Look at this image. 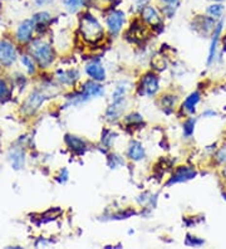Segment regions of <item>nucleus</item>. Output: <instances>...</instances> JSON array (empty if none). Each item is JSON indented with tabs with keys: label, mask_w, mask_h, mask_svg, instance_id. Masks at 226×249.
<instances>
[{
	"label": "nucleus",
	"mask_w": 226,
	"mask_h": 249,
	"mask_svg": "<svg viewBox=\"0 0 226 249\" xmlns=\"http://www.w3.org/2000/svg\"><path fill=\"white\" fill-rule=\"evenodd\" d=\"M79 32L82 38L89 43H98L104 36V29L92 14L86 13L79 19Z\"/></svg>",
	"instance_id": "f257e3e1"
},
{
	"label": "nucleus",
	"mask_w": 226,
	"mask_h": 249,
	"mask_svg": "<svg viewBox=\"0 0 226 249\" xmlns=\"http://www.w3.org/2000/svg\"><path fill=\"white\" fill-rule=\"evenodd\" d=\"M30 55L34 58L35 63L40 68L51 67L54 62V49L47 42L43 40H34L30 44Z\"/></svg>",
	"instance_id": "f03ea898"
},
{
	"label": "nucleus",
	"mask_w": 226,
	"mask_h": 249,
	"mask_svg": "<svg viewBox=\"0 0 226 249\" xmlns=\"http://www.w3.org/2000/svg\"><path fill=\"white\" fill-rule=\"evenodd\" d=\"M104 94V89L100 82L96 81H88L83 86V89L79 93L73 94V97H70L68 106H78V105L86 104L92 98H98Z\"/></svg>",
	"instance_id": "7ed1b4c3"
},
{
	"label": "nucleus",
	"mask_w": 226,
	"mask_h": 249,
	"mask_svg": "<svg viewBox=\"0 0 226 249\" xmlns=\"http://www.w3.org/2000/svg\"><path fill=\"white\" fill-rule=\"evenodd\" d=\"M18 59V51L9 39H0V66L10 68Z\"/></svg>",
	"instance_id": "20e7f679"
},
{
	"label": "nucleus",
	"mask_w": 226,
	"mask_h": 249,
	"mask_svg": "<svg viewBox=\"0 0 226 249\" xmlns=\"http://www.w3.org/2000/svg\"><path fill=\"white\" fill-rule=\"evenodd\" d=\"M45 93L40 89H34L33 92H30V94L27 97V100L21 105V112L25 116H33L34 113L40 108L43 104H44Z\"/></svg>",
	"instance_id": "39448f33"
},
{
	"label": "nucleus",
	"mask_w": 226,
	"mask_h": 249,
	"mask_svg": "<svg viewBox=\"0 0 226 249\" xmlns=\"http://www.w3.org/2000/svg\"><path fill=\"white\" fill-rule=\"evenodd\" d=\"M217 21L216 19L211 18L209 16H197L193 18L192 23H191V27H192L193 31L197 34H200L201 36H211V34L214 33V29L216 27Z\"/></svg>",
	"instance_id": "423d86ee"
},
{
	"label": "nucleus",
	"mask_w": 226,
	"mask_h": 249,
	"mask_svg": "<svg viewBox=\"0 0 226 249\" xmlns=\"http://www.w3.org/2000/svg\"><path fill=\"white\" fill-rule=\"evenodd\" d=\"M35 23L33 19H25L18 25L15 32V39L20 44H28L33 40V34L35 31Z\"/></svg>",
	"instance_id": "0eeeda50"
},
{
	"label": "nucleus",
	"mask_w": 226,
	"mask_h": 249,
	"mask_svg": "<svg viewBox=\"0 0 226 249\" xmlns=\"http://www.w3.org/2000/svg\"><path fill=\"white\" fill-rule=\"evenodd\" d=\"M160 89V83H158V78L155 73H146L145 76L142 77L141 83H139V93L142 96H148L152 97L157 93V91Z\"/></svg>",
	"instance_id": "6e6552de"
},
{
	"label": "nucleus",
	"mask_w": 226,
	"mask_h": 249,
	"mask_svg": "<svg viewBox=\"0 0 226 249\" xmlns=\"http://www.w3.org/2000/svg\"><path fill=\"white\" fill-rule=\"evenodd\" d=\"M197 175V171L193 169L192 166H178L174 174H172V177L170 178V180L167 181L166 185H174V184H178V182H186L189 180L195 179V177Z\"/></svg>",
	"instance_id": "1a4fd4ad"
},
{
	"label": "nucleus",
	"mask_w": 226,
	"mask_h": 249,
	"mask_svg": "<svg viewBox=\"0 0 226 249\" xmlns=\"http://www.w3.org/2000/svg\"><path fill=\"white\" fill-rule=\"evenodd\" d=\"M105 24L112 36H117L122 31V27L124 24V13L121 10L112 12L105 19Z\"/></svg>",
	"instance_id": "9d476101"
},
{
	"label": "nucleus",
	"mask_w": 226,
	"mask_h": 249,
	"mask_svg": "<svg viewBox=\"0 0 226 249\" xmlns=\"http://www.w3.org/2000/svg\"><path fill=\"white\" fill-rule=\"evenodd\" d=\"M8 160L14 170H21L25 165V151L20 146H15L8 151Z\"/></svg>",
	"instance_id": "9b49d317"
},
{
	"label": "nucleus",
	"mask_w": 226,
	"mask_h": 249,
	"mask_svg": "<svg viewBox=\"0 0 226 249\" xmlns=\"http://www.w3.org/2000/svg\"><path fill=\"white\" fill-rule=\"evenodd\" d=\"M141 16L142 19L147 23V24L152 25V27H162L163 24V20L161 18V14L158 13V10L154 6H150V5H146L142 8V12H141Z\"/></svg>",
	"instance_id": "f8f14e48"
},
{
	"label": "nucleus",
	"mask_w": 226,
	"mask_h": 249,
	"mask_svg": "<svg viewBox=\"0 0 226 249\" xmlns=\"http://www.w3.org/2000/svg\"><path fill=\"white\" fill-rule=\"evenodd\" d=\"M86 73L92 81L103 82L105 79V70L100 61H92L86 66Z\"/></svg>",
	"instance_id": "ddd939ff"
},
{
	"label": "nucleus",
	"mask_w": 226,
	"mask_h": 249,
	"mask_svg": "<svg viewBox=\"0 0 226 249\" xmlns=\"http://www.w3.org/2000/svg\"><path fill=\"white\" fill-rule=\"evenodd\" d=\"M66 145L68 146V149L73 151L77 155H83L87 150V143L85 140H82L81 137L74 136V135H66Z\"/></svg>",
	"instance_id": "4468645a"
},
{
	"label": "nucleus",
	"mask_w": 226,
	"mask_h": 249,
	"mask_svg": "<svg viewBox=\"0 0 226 249\" xmlns=\"http://www.w3.org/2000/svg\"><path fill=\"white\" fill-rule=\"evenodd\" d=\"M223 25L224 21L219 20L217 21L216 27L214 29V33L211 34L212 36V40H211V46H210V51H209V58H208V66H210L212 62L215 61V58H216V49H217V43L220 40V36H221V31H223Z\"/></svg>",
	"instance_id": "2eb2a0df"
},
{
	"label": "nucleus",
	"mask_w": 226,
	"mask_h": 249,
	"mask_svg": "<svg viewBox=\"0 0 226 249\" xmlns=\"http://www.w3.org/2000/svg\"><path fill=\"white\" fill-rule=\"evenodd\" d=\"M146 156L145 147L139 141H131L127 149V158L132 161H141Z\"/></svg>",
	"instance_id": "dca6fc26"
},
{
	"label": "nucleus",
	"mask_w": 226,
	"mask_h": 249,
	"mask_svg": "<svg viewBox=\"0 0 226 249\" xmlns=\"http://www.w3.org/2000/svg\"><path fill=\"white\" fill-rule=\"evenodd\" d=\"M201 100V93L199 91L191 92L186 98H185L184 104H182V109L189 115H193L196 112V106L199 105Z\"/></svg>",
	"instance_id": "f3484780"
},
{
	"label": "nucleus",
	"mask_w": 226,
	"mask_h": 249,
	"mask_svg": "<svg viewBox=\"0 0 226 249\" xmlns=\"http://www.w3.org/2000/svg\"><path fill=\"white\" fill-rule=\"evenodd\" d=\"M79 78V73L75 70L70 71H58L57 79L62 85H74V82Z\"/></svg>",
	"instance_id": "a211bd4d"
},
{
	"label": "nucleus",
	"mask_w": 226,
	"mask_h": 249,
	"mask_svg": "<svg viewBox=\"0 0 226 249\" xmlns=\"http://www.w3.org/2000/svg\"><path fill=\"white\" fill-rule=\"evenodd\" d=\"M124 109V102H112L105 111V117L108 121H116L121 117Z\"/></svg>",
	"instance_id": "6ab92c4d"
},
{
	"label": "nucleus",
	"mask_w": 226,
	"mask_h": 249,
	"mask_svg": "<svg viewBox=\"0 0 226 249\" xmlns=\"http://www.w3.org/2000/svg\"><path fill=\"white\" fill-rule=\"evenodd\" d=\"M224 13H225V6H224L223 3L212 1V4H210L206 8V16L216 19V20H220L223 18Z\"/></svg>",
	"instance_id": "aec40b11"
},
{
	"label": "nucleus",
	"mask_w": 226,
	"mask_h": 249,
	"mask_svg": "<svg viewBox=\"0 0 226 249\" xmlns=\"http://www.w3.org/2000/svg\"><path fill=\"white\" fill-rule=\"evenodd\" d=\"M162 3V13L167 18H172L175 16L176 10L180 8L181 0H161Z\"/></svg>",
	"instance_id": "412c9836"
},
{
	"label": "nucleus",
	"mask_w": 226,
	"mask_h": 249,
	"mask_svg": "<svg viewBox=\"0 0 226 249\" xmlns=\"http://www.w3.org/2000/svg\"><path fill=\"white\" fill-rule=\"evenodd\" d=\"M19 61H20L21 66L24 67V70L27 71L28 74L33 76L36 72V63L34 61V58L30 54H21L19 57Z\"/></svg>",
	"instance_id": "4be33fe9"
},
{
	"label": "nucleus",
	"mask_w": 226,
	"mask_h": 249,
	"mask_svg": "<svg viewBox=\"0 0 226 249\" xmlns=\"http://www.w3.org/2000/svg\"><path fill=\"white\" fill-rule=\"evenodd\" d=\"M127 91H128V85H123V83L118 85L112 93V102H124Z\"/></svg>",
	"instance_id": "5701e85b"
},
{
	"label": "nucleus",
	"mask_w": 226,
	"mask_h": 249,
	"mask_svg": "<svg viewBox=\"0 0 226 249\" xmlns=\"http://www.w3.org/2000/svg\"><path fill=\"white\" fill-rule=\"evenodd\" d=\"M195 124H196V119L190 117V119H187L186 121L184 122V124H182L184 136L186 137V139H190V137L193 135V132H195Z\"/></svg>",
	"instance_id": "b1692460"
},
{
	"label": "nucleus",
	"mask_w": 226,
	"mask_h": 249,
	"mask_svg": "<svg viewBox=\"0 0 226 249\" xmlns=\"http://www.w3.org/2000/svg\"><path fill=\"white\" fill-rule=\"evenodd\" d=\"M34 20V23H35V27L36 25H39V27H42V25H47L49 23V21L52 20V17L49 13L47 12H40V13H36V14H34L33 18H32Z\"/></svg>",
	"instance_id": "393cba45"
},
{
	"label": "nucleus",
	"mask_w": 226,
	"mask_h": 249,
	"mask_svg": "<svg viewBox=\"0 0 226 249\" xmlns=\"http://www.w3.org/2000/svg\"><path fill=\"white\" fill-rule=\"evenodd\" d=\"M161 104H162V108L165 111H172L175 108L176 104H177V97L176 96H162L161 98Z\"/></svg>",
	"instance_id": "a878e982"
},
{
	"label": "nucleus",
	"mask_w": 226,
	"mask_h": 249,
	"mask_svg": "<svg viewBox=\"0 0 226 249\" xmlns=\"http://www.w3.org/2000/svg\"><path fill=\"white\" fill-rule=\"evenodd\" d=\"M10 96L9 85L6 83L5 79L0 78V102L8 100Z\"/></svg>",
	"instance_id": "bb28decb"
},
{
	"label": "nucleus",
	"mask_w": 226,
	"mask_h": 249,
	"mask_svg": "<svg viewBox=\"0 0 226 249\" xmlns=\"http://www.w3.org/2000/svg\"><path fill=\"white\" fill-rule=\"evenodd\" d=\"M62 3H63V5L66 6V9L68 10V12L74 13L77 12V9L82 5L83 0H62Z\"/></svg>",
	"instance_id": "cd10ccee"
},
{
	"label": "nucleus",
	"mask_w": 226,
	"mask_h": 249,
	"mask_svg": "<svg viewBox=\"0 0 226 249\" xmlns=\"http://www.w3.org/2000/svg\"><path fill=\"white\" fill-rule=\"evenodd\" d=\"M185 244H186L187 247H201L205 244V240L200 239V238L197 237H193V235H191V234H187Z\"/></svg>",
	"instance_id": "c85d7f7f"
},
{
	"label": "nucleus",
	"mask_w": 226,
	"mask_h": 249,
	"mask_svg": "<svg viewBox=\"0 0 226 249\" xmlns=\"http://www.w3.org/2000/svg\"><path fill=\"white\" fill-rule=\"evenodd\" d=\"M215 159H216V161L220 165H226V146H223V147L217 151Z\"/></svg>",
	"instance_id": "c756f323"
},
{
	"label": "nucleus",
	"mask_w": 226,
	"mask_h": 249,
	"mask_svg": "<svg viewBox=\"0 0 226 249\" xmlns=\"http://www.w3.org/2000/svg\"><path fill=\"white\" fill-rule=\"evenodd\" d=\"M108 165L111 169H116L118 165H123V160L117 155H112L108 158Z\"/></svg>",
	"instance_id": "7c9ffc66"
},
{
	"label": "nucleus",
	"mask_w": 226,
	"mask_h": 249,
	"mask_svg": "<svg viewBox=\"0 0 226 249\" xmlns=\"http://www.w3.org/2000/svg\"><path fill=\"white\" fill-rule=\"evenodd\" d=\"M115 134H112L111 131H104V134L102 135V142L104 143L105 146H111L112 140H115Z\"/></svg>",
	"instance_id": "2f4dec72"
},
{
	"label": "nucleus",
	"mask_w": 226,
	"mask_h": 249,
	"mask_svg": "<svg viewBox=\"0 0 226 249\" xmlns=\"http://www.w3.org/2000/svg\"><path fill=\"white\" fill-rule=\"evenodd\" d=\"M126 121L128 122V124H137V122H142V117L141 115H139V113H131V115H128L126 117Z\"/></svg>",
	"instance_id": "473e14b6"
},
{
	"label": "nucleus",
	"mask_w": 226,
	"mask_h": 249,
	"mask_svg": "<svg viewBox=\"0 0 226 249\" xmlns=\"http://www.w3.org/2000/svg\"><path fill=\"white\" fill-rule=\"evenodd\" d=\"M68 170L67 169H63V170H60V175L59 177H57L55 179H57V181L59 182V184H64V182H67V180H68Z\"/></svg>",
	"instance_id": "72a5a7b5"
},
{
	"label": "nucleus",
	"mask_w": 226,
	"mask_h": 249,
	"mask_svg": "<svg viewBox=\"0 0 226 249\" xmlns=\"http://www.w3.org/2000/svg\"><path fill=\"white\" fill-rule=\"evenodd\" d=\"M217 115H219V113H217L216 111H214V109H206V111L202 112V117H214V116Z\"/></svg>",
	"instance_id": "f704fd0d"
},
{
	"label": "nucleus",
	"mask_w": 226,
	"mask_h": 249,
	"mask_svg": "<svg viewBox=\"0 0 226 249\" xmlns=\"http://www.w3.org/2000/svg\"><path fill=\"white\" fill-rule=\"evenodd\" d=\"M224 177H225L226 179V165H224Z\"/></svg>",
	"instance_id": "c9c22d12"
},
{
	"label": "nucleus",
	"mask_w": 226,
	"mask_h": 249,
	"mask_svg": "<svg viewBox=\"0 0 226 249\" xmlns=\"http://www.w3.org/2000/svg\"><path fill=\"white\" fill-rule=\"evenodd\" d=\"M211 1H217V3H223L224 0H211Z\"/></svg>",
	"instance_id": "e433bc0d"
},
{
	"label": "nucleus",
	"mask_w": 226,
	"mask_h": 249,
	"mask_svg": "<svg viewBox=\"0 0 226 249\" xmlns=\"http://www.w3.org/2000/svg\"><path fill=\"white\" fill-rule=\"evenodd\" d=\"M223 199L224 200H226V193H223Z\"/></svg>",
	"instance_id": "4c0bfd02"
},
{
	"label": "nucleus",
	"mask_w": 226,
	"mask_h": 249,
	"mask_svg": "<svg viewBox=\"0 0 226 249\" xmlns=\"http://www.w3.org/2000/svg\"><path fill=\"white\" fill-rule=\"evenodd\" d=\"M224 51L226 52V42H225V44H224Z\"/></svg>",
	"instance_id": "58836bf2"
},
{
	"label": "nucleus",
	"mask_w": 226,
	"mask_h": 249,
	"mask_svg": "<svg viewBox=\"0 0 226 249\" xmlns=\"http://www.w3.org/2000/svg\"><path fill=\"white\" fill-rule=\"evenodd\" d=\"M101 1H111V0H101Z\"/></svg>",
	"instance_id": "ea45409f"
},
{
	"label": "nucleus",
	"mask_w": 226,
	"mask_h": 249,
	"mask_svg": "<svg viewBox=\"0 0 226 249\" xmlns=\"http://www.w3.org/2000/svg\"><path fill=\"white\" fill-rule=\"evenodd\" d=\"M0 149H1V142H0Z\"/></svg>",
	"instance_id": "a19ab883"
}]
</instances>
